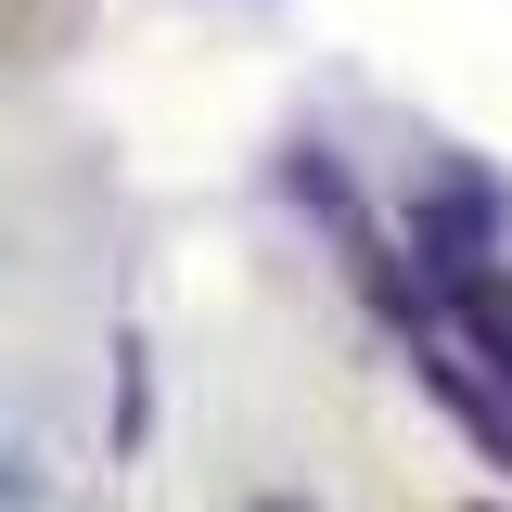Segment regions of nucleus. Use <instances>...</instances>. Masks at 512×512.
<instances>
[{
	"label": "nucleus",
	"instance_id": "7ed1b4c3",
	"mask_svg": "<svg viewBox=\"0 0 512 512\" xmlns=\"http://www.w3.org/2000/svg\"><path fill=\"white\" fill-rule=\"evenodd\" d=\"M154 436V359H141V333H116V448Z\"/></svg>",
	"mask_w": 512,
	"mask_h": 512
},
{
	"label": "nucleus",
	"instance_id": "f03ea898",
	"mask_svg": "<svg viewBox=\"0 0 512 512\" xmlns=\"http://www.w3.org/2000/svg\"><path fill=\"white\" fill-rule=\"evenodd\" d=\"M282 205L320 218L346 256H372V218H359V180H346V154H333V141H282Z\"/></svg>",
	"mask_w": 512,
	"mask_h": 512
},
{
	"label": "nucleus",
	"instance_id": "20e7f679",
	"mask_svg": "<svg viewBox=\"0 0 512 512\" xmlns=\"http://www.w3.org/2000/svg\"><path fill=\"white\" fill-rule=\"evenodd\" d=\"M269 512H295V500H269Z\"/></svg>",
	"mask_w": 512,
	"mask_h": 512
},
{
	"label": "nucleus",
	"instance_id": "39448f33",
	"mask_svg": "<svg viewBox=\"0 0 512 512\" xmlns=\"http://www.w3.org/2000/svg\"><path fill=\"white\" fill-rule=\"evenodd\" d=\"M474 512H500V500H474Z\"/></svg>",
	"mask_w": 512,
	"mask_h": 512
},
{
	"label": "nucleus",
	"instance_id": "f257e3e1",
	"mask_svg": "<svg viewBox=\"0 0 512 512\" xmlns=\"http://www.w3.org/2000/svg\"><path fill=\"white\" fill-rule=\"evenodd\" d=\"M397 256L461 295V282H487V256H500V180L487 167H436V180L410 192V218H397Z\"/></svg>",
	"mask_w": 512,
	"mask_h": 512
}]
</instances>
